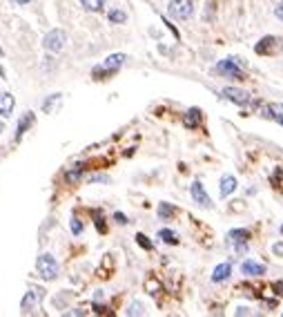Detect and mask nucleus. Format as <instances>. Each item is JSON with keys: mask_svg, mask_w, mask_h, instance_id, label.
<instances>
[{"mask_svg": "<svg viewBox=\"0 0 283 317\" xmlns=\"http://www.w3.org/2000/svg\"><path fill=\"white\" fill-rule=\"evenodd\" d=\"M125 60H127L125 54H112V56H107L98 67H94V76L98 78V76H105V74H114L116 70H121Z\"/></svg>", "mask_w": 283, "mask_h": 317, "instance_id": "nucleus-1", "label": "nucleus"}, {"mask_svg": "<svg viewBox=\"0 0 283 317\" xmlns=\"http://www.w3.org/2000/svg\"><path fill=\"white\" fill-rule=\"evenodd\" d=\"M36 270H38L40 277L45 279H56L58 277V261L52 257V255H40L38 261H36Z\"/></svg>", "mask_w": 283, "mask_h": 317, "instance_id": "nucleus-2", "label": "nucleus"}, {"mask_svg": "<svg viewBox=\"0 0 283 317\" xmlns=\"http://www.w3.org/2000/svg\"><path fill=\"white\" fill-rule=\"evenodd\" d=\"M168 11L176 20H187L194 14V5H192V0H170Z\"/></svg>", "mask_w": 283, "mask_h": 317, "instance_id": "nucleus-3", "label": "nucleus"}, {"mask_svg": "<svg viewBox=\"0 0 283 317\" xmlns=\"http://www.w3.org/2000/svg\"><path fill=\"white\" fill-rule=\"evenodd\" d=\"M65 42H67V34L63 29H52V32H47L45 38H42V47H45L47 52L58 54L65 47Z\"/></svg>", "mask_w": 283, "mask_h": 317, "instance_id": "nucleus-4", "label": "nucleus"}, {"mask_svg": "<svg viewBox=\"0 0 283 317\" xmlns=\"http://www.w3.org/2000/svg\"><path fill=\"white\" fill-rule=\"evenodd\" d=\"M217 72L221 74H227V76H234V78H243V70H241V63H239V58H225L221 60L217 65Z\"/></svg>", "mask_w": 283, "mask_h": 317, "instance_id": "nucleus-5", "label": "nucleus"}, {"mask_svg": "<svg viewBox=\"0 0 283 317\" xmlns=\"http://www.w3.org/2000/svg\"><path fill=\"white\" fill-rule=\"evenodd\" d=\"M223 94H225L232 103H237V105H248V103L252 101V94L245 92V89H239V87H225Z\"/></svg>", "mask_w": 283, "mask_h": 317, "instance_id": "nucleus-6", "label": "nucleus"}, {"mask_svg": "<svg viewBox=\"0 0 283 317\" xmlns=\"http://www.w3.org/2000/svg\"><path fill=\"white\" fill-rule=\"evenodd\" d=\"M190 194H192V199L199 206H203V208H210V206H212L210 197H207V192L203 190V186L199 184V181H194V184H192V188H190Z\"/></svg>", "mask_w": 283, "mask_h": 317, "instance_id": "nucleus-7", "label": "nucleus"}, {"mask_svg": "<svg viewBox=\"0 0 283 317\" xmlns=\"http://www.w3.org/2000/svg\"><path fill=\"white\" fill-rule=\"evenodd\" d=\"M274 50H281V38H276V36H266L256 45V54H272Z\"/></svg>", "mask_w": 283, "mask_h": 317, "instance_id": "nucleus-8", "label": "nucleus"}, {"mask_svg": "<svg viewBox=\"0 0 283 317\" xmlns=\"http://www.w3.org/2000/svg\"><path fill=\"white\" fill-rule=\"evenodd\" d=\"M241 273L245 277H259V275H266V266L248 259V261H243L241 264Z\"/></svg>", "mask_w": 283, "mask_h": 317, "instance_id": "nucleus-9", "label": "nucleus"}, {"mask_svg": "<svg viewBox=\"0 0 283 317\" xmlns=\"http://www.w3.org/2000/svg\"><path fill=\"white\" fill-rule=\"evenodd\" d=\"M14 105H16V99L9 92L0 94V117H3V119L11 117V112H14Z\"/></svg>", "mask_w": 283, "mask_h": 317, "instance_id": "nucleus-10", "label": "nucleus"}, {"mask_svg": "<svg viewBox=\"0 0 283 317\" xmlns=\"http://www.w3.org/2000/svg\"><path fill=\"white\" fill-rule=\"evenodd\" d=\"M227 239H230V243H234L237 251H243L245 243H248V239H250V233L248 230H243V228H239V230H232V233L227 235Z\"/></svg>", "mask_w": 283, "mask_h": 317, "instance_id": "nucleus-11", "label": "nucleus"}, {"mask_svg": "<svg viewBox=\"0 0 283 317\" xmlns=\"http://www.w3.org/2000/svg\"><path fill=\"white\" fill-rule=\"evenodd\" d=\"M32 290H34V292L25 295V300H22V304H20V310H22V313H29V310L36 306V302H38L40 297H42V288H36V286H34Z\"/></svg>", "mask_w": 283, "mask_h": 317, "instance_id": "nucleus-12", "label": "nucleus"}, {"mask_svg": "<svg viewBox=\"0 0 283 317\" xmlns=\"http://www.w3.org/2000/svg\"><path fill=\"white\" fill-rule=\"evenodd\" d=\"M261 112H263V117H268L283 125V105H263Z\"/></svg>", "mask_w": 283, "mask_h": 317, "instance_id": "nucleus-13", "label": "nucleus"}, {"mask_svg": "<svg viewBox=\"0 0 283 317\" xmlns=\"http://www.w3.org/2000/svg\"><path fill=\"white\" fill-rule=\"evenodd\" d=\"M230 273H232V266L227 264H219L217 268H214V273H212V282L214 284H221V282H225L227 277H230Z\"/></svg>", "mask_w": 283, "mask_h": 317, "instance_id": "nucleus-14", "label": "nucleus"}, {"mask_svg": "<svg viewBox=\"0 0 283 317\" xmlns=\"http://www.w3.org/2000/svg\"><path fill=\"white\" fill-rule=\"evenodd\" d=\"M234 190H237V179L232 174H225L221 179V197H230Z\"/></svg>", "mask_w": 283, "mask_h": 317, "instance_id": "nucleus-15", "label": "nucleus"}, {"mask_svg": "<svg viewBox=\"0 0 283 317\" xmlns=\"http://www.w3.org/2000/svg\"><path fill=\"white\" fill-rule=\"evenodd\" d=\"M199 121H201V109H187L185 112V117H183V123H185V127H196L199 125Z\"/></svg>", "mask_w": 283, "mask_h": 317, "instance_id": "nucleus-16", "label": "nucleus"}, {"mask_svg": "<svg viewBox=\"0 0 283 317\" xmlns=\"http://www.w3.org/2000/svg\"><path fill=\"white\" fill-rule=\"evenodd\" d=\"M32 123H34V114H32V112H27V114H25V117L20 119V123H18V130H16V141H20V139H22V134L27 132V127L32 125Z\"/></svg>", "mask_w": 283, "mask_h": 317, "instance_id": "nucleus-17", "label": "nucleus"}, {"mask_svg": "<svg viewBox=\"0 0 283 317\" xmlns=\"http://www.w3.org/2000/svg\"><path fill=\"white\" fill-rule=\"evenodd\" d=\"M81 5L87 11H101L105 7V0H81Z\"/></svg>", "mask_w": 283, "mask_h": 317, "instance_id": "nucleus-18", "label": "nucleus"}, {"mask_svg": "<svg viewBox=\"0 0 283 317\" xmlns=\"http://www.w3.org/2000/svg\"><path fill=\"white\" fill-rule=\"evenodd\" d=\"M107 18H109V22H125L127 14H125V11H121V9H112L107 14Z\"/></svg>", "mask_w": 283, "mask_h": 317, "instance_id": "nucleus-19", "label": "nucleus"}, {"mask_svg": "<svg viewBox=\"0 0 283 317\" xmlns=\"http://www.w3.org/2000/svg\"><path fill=\"white\" fill-rule=\"evenodd\" d=\"M158 239H163L165 243H178L176 235L172 233V230H158Z\"/></svg>", "mask_w": 283, "mask_h": 317, "instance_id": "nucleus-20", "label": "nucleus"}, {"mask_svg": "<svg viewBox=\"0 0 283 317\" xmlns=\"http://www.w3.org/2000/svg\"><path fill=\"white\" fill-rule=\"evenodd\" d=\"M127 315H145V308H143V304L140 302H134L127 306Z\"/></svg>", "mask_w": 283, "mask_h": 317, "instance_id": "nucleus-21", "label": "nucleus"}, {"mask_svg": "<svg viewBox=\"0 0 283 317\" xmlns=\"http://www.w3.org/2000/svg\"><path fill=\"white\" fill-rule=\"evenodd\" d=\"M58 101H60V94H54V96H52V99H49V101H45V103H42V109H45V112H52V107L56 105Z\"/></svg>", "mask_w": 283, "mask_h": 317, "instance_id": "nucleus-22", "label": "nucleus"}, {"mask_svg": "<svg viewBox=\"0 0 283 317\" xmlns=\"http://www.w3.org/2000/svg\"><path fill=\"white\" fill-rule=\"evenodd\" d=\"M172 212H174V208H172L170 203H163L161 208H158V217H163V219H168V217H172Z\"/></svg>", "mask_w": 283, "mask_h": 317, "instance_id": "nucleus-23", "label": "nucleus"}, {"mask_svg": "<svg viewBox=\"0 0 283 317\" xmlns=\"http://www.w3.org/2000/svg\"><path fill=\"white\" fill-rule=\"evenodd\" d=\"M136 241H138V246L145 248V251H152V241H147L145 235H136Z\"/></svg>", "mask_w": 283, "mask_h": 317, "instance_id": "nucleus-24", "label": "nucleus"}, {"mask_svg": "<svg viewBox=\"0 0 283 317\" xmlns=\"http://www.w3.org/2000/svg\"><path fill=\"white\" fill-rule=\"evenodd\" d=\"M72 233H74V235H81V233H83V225H81V221H78V219H72Z\"/></svg>", "mask_w": 283, "mask_h": 317, "instance_id": "nucleus-25", "label": "nucleus"}, {"mask_svg": "<svg viewBox=\"0 0 283 317\" xmlns=\"http://www.w3.org/2000/svg\"><path fill=\"white\" fill-rule=\"evenodd\" d=\"M272 253L276 255V257H283V241H276L272 246Z\"/></svg>", "mask_w": 283, "mask_h": 317, "instance_id": "nucleus-26", "label": "nucleus"}, {"mask_svg": "<svg viewBox=\"0 0 283 317\" xmlns=\"http://www.w3.org/2000/svg\"><path fill=\"white\" fill-rule=\"evenodd\" d=\"M272 181H274V184H279V181H283V166L276 168V172L272 174Z\"/></svg>", "mask_w": 283, "mask_h": 317, "instance_id": "nucleus-27", "label": "nucleus"}, {"mask_svg": "<svg viewBox=\"0 0 283 317\" xmlns=\"http://www.w3.org/2000/svg\"><path fill=\"white\" fill-rule=\"evenodd\" d=\"M276 18H279V20H283V0L279 5H276Z\"/></svg>", "mask_w": 283, "mask_h": 317, "instance_id": "nucleus-28", "label": "nucleus"}, {"mask_svg": "<svg viewBox=\"0 0 283 317\" xmlns=\"http://www.w3.org/2000/svg\"><path fill=\"white\" fill-rule=\"evenodd\" d=\"M114 219H116V221H119V223H127L125 215H121V212H116V215H114Z\"/></svg>", "mask_w": 283, "mask_h": 317, "instance_id": "nucleus-29", "label": "nucleus"}, {"mask_svg": "<svg viewBox=\"0 0 283 317\" xmlns=\"http://www.w3.org/2000/svg\"><path fill=\"white\" fill-rule=\"evenodd\" d=\"M274 290L279 292V295H283V282H279V284H274Z\"/></svg>", "mask_w": 283, "mask_h": 317, "instance_id": "nucleus-30", "label": "nucleus"}, {"mask_svg": "<svg viewBox=\"0 0 283 317\" xmlns=\"http://www.w3.org/2000/svg\"><path fill=\"white\" fill-rule=\"evenodd\" d=\"M11 3H14V5H20V7H22V5H29L32 0H11Z\"/></svg>", "mask_w": 283, "mask_h": 317, "instance_id": "nucleus-31", "label": "nucleus"}, {"mask_svg": "<svg viewBox=\"0 0 283 317\" xmlns=\"http://www.w3.org/2000/svg\"><path fill=\"white\" fill-rule=\"evenodd\" d=\"M281 233H283V225H281Z\"/></svg>", "mask_w": 283, "mask_h": 317, "instance_id": "nucleus-32", "label": "nucleus"}]
</instances>
